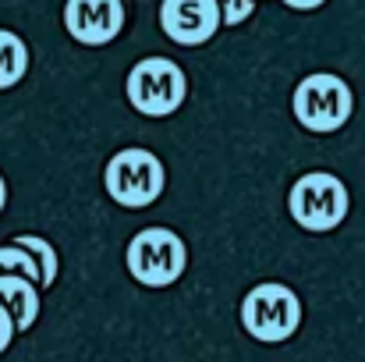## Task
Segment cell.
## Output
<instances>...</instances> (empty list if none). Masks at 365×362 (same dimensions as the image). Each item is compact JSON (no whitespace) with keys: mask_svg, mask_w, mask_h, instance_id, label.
Wrapping results in <instances>:
<instances>
[{"mask_svg":"<svg viewBox=\"0 0 365 362\" xmlns=\"http://www.w3.org/2000/svg\"><path fill=\"white\" fill-rule=\"evenodd\" d=\"M291 111L298 124L312 135H334L355 114V93L351 86L334 71H312L294 86Z\"/></svg>","mask_w":365,"mask_h":362,"instance_id":"obj_2","label":"cell"},{"mask_svg":"<svg viewBox=\"0 0 365 362\" xmlns=\"http://www.w3.org/2000/svg\"><path fill=\"white\" fill-rule=\"evenodd\" d=\"M103 188H107V196L118 206L145 210V206H153L163 196V188H167V167H163V160L153 149L128 146V149L114 153L107 160Z\"/></svg>","mask_w":365,"mask_h":362,"instance_id":"obj_5","label":"cell"},{"mask_svg":"<svg viewBox=\"0 0 365 362\" xmlns=\"http://www.w3.org/2000/svg\"><path fill=\"white\" fill-rule=\"evenodd\" d=\"M14 245L29 248V256L36 259V266H39V291H43V288H53V281H57V273H61L57 248H53L46 238H39V235H18Z\"/></svg>","mask_w":365,"mask_h":362,"instance_id":"obj_11","label":"cell"},{"mask_svg":"<svg viewBox=\"0 0 365 362\" xmlns=\"http://www.w3.org/2000/svg\"><path fill=\"white\" fill-rule=\"evenodd\" d=\"M287 210H291V221L298 228H305L312 235H327V231L344 224V217L351 210V192L337 174L309 171L291 185Z\"/></svg>","mask_w":365,"mask_h":362,"instance_id":"obj_3","label":"cell"},{"mask_svg":"<svg viewBox=\"0 0 365 362\" xmlns=\"http://www.w3.org/2000/svg\"><path fill=\"white\" fill-rule=\"evenodd\" d=\"M217 4H220V25H242L255 11V0H217Z\"/></svg>","mask_w":365,"mask_h":362,"instance_id":"obj_13","label":"cell"},{"mask_svg":"<svg viewBox=\"0 0 365 362\" xmlns=\"http://www.w3.org/2000/svg\"><path fill=\"white\" fill-rule=\"evenodd\" d=\"M14 334H18V331H14V320H11V313H7V309L0 306V356H4V352L11 348Z\"/></svg>","mask_w":365,"mask_h":362,"instance_id":"obj_14","label":"cell"},{"mask_svg":"<svg viewBox=\"0 0 365 362\" xmlns=\"http://www.w3.org/2000/svg\"><path fill=\"white\" fill-rule=\"evenodd\" d=\"M160 32L178 46H202L220 32V4L217 0H163Z\"/></svg>","mask_w":365,"mask_h":362,"instance_id":"obj_7","label":"cell"},{"mask_svg":"<svg viewBox=\"0 0 365 362\" xmlns=\"http://www.w3.org/2000/svg\"><path fill=\"white\" fill-rule=\"evenodd\" d=\"M64 29L82 46H107L124 29V0H64Z\"/></svg>","mask_w":365,"mask_h":362,"instance_id":"obj_8","label":"cell"},{"mask_svg":"<svg viewBox=\"0 0 365 362\" xmlns=\"http://www.w3.org/2000/svg\"><path fill=\"white\" fill-rule=\"evenodd\" d=\"M128 104L145 118H170L188 100V75L170 57H142L124 79Z\"/></svg>","mask_w":365,"mask_h":362,"instance_id":"obj_4","label":"cell"},{"mask_svg":"<svg viewBox=\"0 0 365 362\" xmlns=\"http://www.w3.org/2000/svg\"><path fill=\"white\" fill-rule=\"evenodd\" d=\"M128 273L145 288H170L188 270V245L170 228H142L124 248Z\"/></svg>","mask_w":365,"mask_h":362,"instance_id":"obj_6","label":"cell"},{"mask_svg":"<svg viewBox=\"0 0 365 362\" xmlns=\"http://www.w3.org/2000/svg\"><path fill=\"white\" fill-rule=\"evenodd\" d=\"M0 277H29L39 284V266L21 245H0Z\"/></svg>","mask_w":365,"mask_h":362,"instance_id":"obj_12","label":"cell"},{"mask_svg":"<svg viewBox=\"0 0 365 362\" xmlns=\"http://www.w3.org/2000/svg\"><path fill=\"white\" fill-rule=\"evenodd\" d=\"M0 306L11 313L18 334L32 331L39 320V284L29 277H0Z\"/></svg>","mask_w":365,"mask_h":362,"instance_id":"obj_9","label":"cell"},{"mask_svg":"<svg viewBox=\"0 0 365 362\" xmlns=\"http://www.w3.org/2000/svg\"><path fill=\"white\" fill-rule=\"evenodd\" d=\"M29 71V46L18 32L0 29V93L14 89Z\"/></svg>","mask_w":365,"mask_h":362,"instance_id":"obj_10","label":"cell"},{"mask_svg":"<svg viewBox=\"0 0 365 362\" xmlns=\"http://www.w3.org/2000/svg\"><path fill=\"white\" fill-rule=\"evenodd\" d=\"M305 320V306L294 295V288L280 284V281H262L255 288H248L242 298V327L248 338L262 341V345H280L291 341L298 334Z\"/></svg>","mask_w":365,"mask_h":362,"instance_id":"obj_1","label":"cell"},{"mask_svg":"<svg viewBox=\"0 0 365 362\" xmlns=\"http://www.w3.org/2000/svg\"><path fill=\"white\" fill-rule=\"evenodd\" d=\"M4 206H7V181H4V174H0V213H4Z\"/></svg>","mask_w":365,"mask_h":362,"instance_id":"obj_16","label":"cell"},{"mask_svg":"<svg viewBox=\"0 0 365 362\" xmlns=\"http://www.w3.org/2000/svg\"><path fill=\"white\" fill-rule=\"evenodd\" d=\"M280 4H287L291 11H316V7H323L327 0H280Z\"/></svg>","mask_w":365,"mask_h":362,"instance_id":"obj_15","label":"cell"}]
</instances>
